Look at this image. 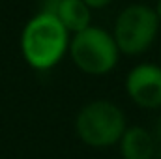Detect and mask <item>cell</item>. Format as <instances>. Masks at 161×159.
Segmentation results:
<instances>
[{
    "mask_svg": "<svg viewBox=\"0 0 161 159\" xmlns=\"http://www.w3.org/2000/svg\"><path fill=\"white\" fill-rule=\"evenodd\" d=\"M71 34L58 21V17L49 13L32 15L21 30L19 47L23 60L36 71H49L69 51Z\"/></svg>",
    "mask_w": 161,
    "mask_h": 159,
    "instance_id": "obj_1",
    "label": "cell"
},
{
    "mask_svg": "<svg viewBox=\"0 0 161 159\" xmlns=\"http://www.w3.org/2000/svg\"><path fill=\"white\" fill-rule=\"evenodd\" d=\"M127 129L120 107L109 99H94L80 107L75 116V133L90 148H111L118 144Z\"/></svg>",
    "mask_w": 161,
    "mask_h": 159,
    "instance_id": "obj_2",
    "label": "cell"
},
{
    "mask_svg": "<svg viewBox=\"0 0 161 159\" xmlns=\"http://www.w3.org/2000/svg\"><path fill=\"white\" fill-rule=\"evenodd\" d=\"M68 54L79 71L92 77L111 73L120 60V51L113 34L94 25L71 36Z\"/></svg>",
    "mask_w": 161,
    "mask_h": 159,
    "instance_id": "obj_3",
    "label": "cell"
},
{
    "mask_svg": "<svg viewBox=\"0 0 161 159\" xmlns=\"http://www.w3.org/2000/svg\"><path fill=\"white\" fill-rule=\"evenodd\" d=\"M159 23L156 9L146 4H131L124 8L113 28V38L118 45L120 54L139 56L146 52L156 41Z\"/></svg>",
    "mask_w": 161,
    "mask_h": 159,
    "instance_id": "obj_4",
    "label": "cell"
},
{
    "mask_svg": "<svg viewBox=\"0 0 161 159\" xmlns=\"http://www.w3.org/2000/svg\"><path fill=\"white\" fill-rule=\"evenodd\" d=\"M125 94L141 109H161V66L137 64L125 77Z\"/></svg>",
    "mask_w": 161,
    "mask_h": 159,
    "instance_id": "obj_5",
    "label": "cell"
},
{
    "mask_svg": "<svg viewBox=\"0 0 161 159\" xmlns=\"http://www.w3.org/2000/svg\"><path fill=\"white\" fill-rule=\"evenodd\" d=\"M120 156L122 159H156L158 148L154 142V137L150 129L141 125H129L125 133L122 135L120 142Z\"/></svg>",
    "mask_w": 161,
    "mask_h": 159,
    "instance_id": "obj_6",
    "label": "cell"
},
{
    "mask_svg": "<svg viewBox=\"0 0 161 159\" xmlns=\"http://www.w3.org/2000/svg\"><path fill=\"white\" fill-rule=\"evenodd\" d=\"M54 17H58L71 36L92 26V9L84 0H62Z\"/></svg>",
    "mask_w": 161,
    "mask_h": 159,
    "instance_id": "obj_7",
    "label": "cell"
},
{
    "mask_svg": "<svg viewBox=\"0 0 161 159\" xmlns=\"http://www.w3.org/2000/svg\"><path fill=\"white\" fill-rule=\"evenodd\" d=\"M60 4H62V0H40V2H38V11H40V13L54 15Z\"/></svg>",
    "mask_w": 161,
    "mask_h": 159,
    "instance_id": "obj_8",
    "label": "cell"
},
{
    "mask_svg": "<svg viewBox=\"0 0 161 159\" xmlns=\"http://www.w3.org/2000/svg\"><path fill=\"white\" fill-rule=\"evenodd\" d=\"M150 133H152V137H154V142H156V148H158V156L161 157V116L156 118L152 129H150Z\"/></svg>",
    "mask_w": 161,
    "mask_h": 159,
    "instance_id": "obj_9",
    "label": "cell"
},
{
    "mask_svg": "<svg viewBox=\"0 0 161 159\" xmlns=\"http://www.w3.org/2000/svg\"><path fill=\"white\" fill-rule=\"evenodd\" d=\"M88 4L90 9H101V8H107L113 0H84Z\"/></svg>",
    "mask_w": 161,
    "mask_h": 159,
    "instance_id": "obj_10",
    "label": "cell"
},
{
    "mask_svg": "<svg viewBox=\"0 0 161 159\" xmlns=\"http://www.w3.org/2000/svg\"><path fill=\"white\" fill-rule=\"evenodd\" d=\"M154 9H156V15H158V19L161 21V0H158V4H156V8H154Z\"/></svg>",
    "mask_w": 161,
    "mask_h": 159,
    "instance_id": "obj_11",
    "label": "cell"
},
{
    "mask_svg": "<svg viewBox=\"0 0 161 159\" xmlns=\"http://www.w3.org/2000/svg\"><path fill=\"white\" fill-rule=\"evenodd\" d=\"M159 58H161V54H159ZM159 66H161V64H159Z\"/></svg>",
    "mask_w": 161,
    "mask_h": 159,
    "instance_id": "obj_12",
    "label": "cell"
}]
</instances>
